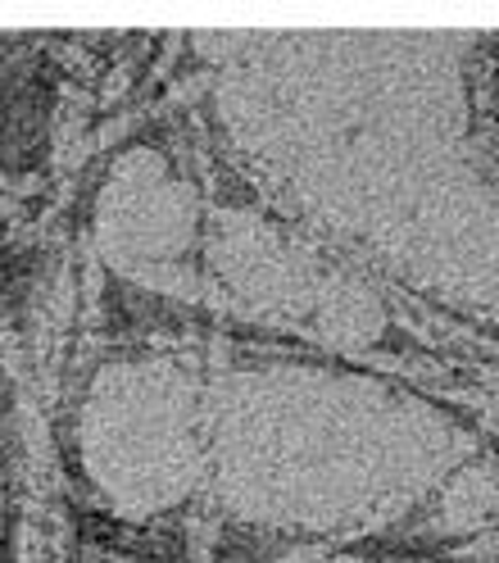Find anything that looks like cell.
Returning <instances> with one entry per match:
<instances>
[{
  "label": "cell",
  "mask_w": 499,
  "mask_h": 563,
  "mask_svg": "<svg viewBox=\"0 0 499 563\" xmlns=\"http://www.w3.org/2000/svg\"><path fill=\"white\" fill-rule=\"evenodd\" d=\"M51 110H55V82L42 64L10 68L0 78V164L32 168L46 155Z\"/></svg>",
  "instance_id": "obj_1"
}]
</instances>
